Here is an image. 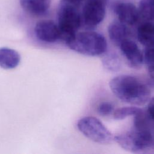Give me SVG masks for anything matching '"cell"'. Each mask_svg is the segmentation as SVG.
Returning <instances> with one entry per match:
<instances>
[{"label":"cell","mask_w":154,"mask_h":154,"mask_svg":"<svg viewBox=\"0 0 154 154\" xmlns=\"http://www.w3.org/2000/svg\"><path fill=\"white\" fill-rule=\"evenodd\" d=\"M20 61V56L15 50L8 48H0V67L8 70L16 68Z\"/></svg>","instance_id":"7c38bea8"},{"label":"cell","mask_w":154,"mask_h":154,"mask_svg":"<svg viewBox=\"0 0 154 154\" xmlns=\"http://www.w3.org/2000/svg\"><path fill=\"white\" fill-rule=\"evenodd\" d=\"M108 32L111 42L119 46L124 40L128 39L129 35V30L126 25L120 21L110 23L108 28Z\"/></svg>","instance_id":"8fae6325"},{"label":"cell","mask_w":154,"mask_h":154,"mask_svg":"<svg viewBox=\"0 0 154 154\" xmlns=\"http://www.w3.org/2000/svg\"><path fill=\"white\" fill-rule=\"evenodd\" d=\"M66 45L70 49L88 56L102 55L107 49V42L104 36L90 30L77 32Z\"/></svg>","instance_id":"7a4b0ae2"},{"label":"cell","mask_w":154,"mask_h":154,"mask_svg":"<svg viewBox=\"0 0 154 154\" xmlns=\"http://www.w3.org/2000/svg\"><path fill=\"white\" fill-rule=\"evenodd\" d=\"M122 54L129 66L132 68H140L143 63V53L135 42L126 39L119 46Z\"/></svg>","instance_id":"ba28073f"},{"label":"cell","mask_w":154,"mask_h":154,"mask_svg":"<svg viewBox=\"0 0 154 154\" xmlns=\"http://www.w3.org/2000/svg\"><path fill=\"white\" fill-rule=\"evenodd\" d=\"M125 150L132 153H146L154 148V138L148 129H137L114 137Z\"/></svg>","instance_id":"277c9868"},{"label":"cell","mask_w":154,"mask_h":154,"mask_svg":"<svg viewBox=\"0 0 154 154\" xmlns=\"http://www.w3.org/2000/svg\"><path fill=\"white\" fill-rule=\"evenodd\" d=\"M141 111V109L135 106H124L114 110L113 112V116L114 119L123 120L131 116H135Z\"/></svg>","instance_id":"9a60e30c"},{"label":"cell","mask_w":154,"mask_h":154,"mask_svg":"<svg viewBox=\"0 0 154 154\" xmlns=\"http://www.w3.org/2000/svg\"><path fill=\"white\" fill-rule=\"evenodd\" d=\"M22 8L34 16L45 14L49 10L52 0H19Z\"/></svg>","instance_id":"30bf717a"},{"label":"cell","mask_w":154,"mask_h":154,"mask_svg":"<svg viewBox=\"0 0 154 154\" xmlns=\"http://www.w3.org/2000/svg\"><path fill=\"white\" fill-rule=\"evenodd\" d=\"M138 11L140 16L147 20H154V0H141Z\"/></svg>","instance_id":"5bb4252c"},{"label":"cell","mask_w":154,"mask_h":154,"mask_svg":"<svg viewBox=\"0 0 154 154\" xmlns=\"http://www.w3.org/2000/svg\"><path fill=\"white\" fill-rule=\"evenodd\" d=\"M105 16V0H86L81 13V26L92 29L103 20Z\"/></svg>","instance_id":"8992f818"},{"label":"cell","mask_w":154,"mask_h":154,"mask_svg":"<svg viewBox=\"0 0 154 154\" xmlns=\"http://www.w3.org/2000/svg\"><path fill=\"white\" fill-rule=\"evenodd\" d=\"M102 63L108 70L115 72L120 67V61L118 56L114 53H108L103 57Z\"/></svg>","instance_id":"2e32d148"},{"label":"cell","mask_w":154,"mask_h":154,"mask_svg":"<svg viewBox=\"0 0 154 154\" xmlns=\"http://www.w3.org/2000/svg\"><path fill=\"white\" fill-rule=\"evenodd\" d=\"M34 34L38 40L45 43H54L60 40L58 25L51 20L38 21L34 26Z\"/></svg>","instance_id":"52a82bcc"},{"label":"cell","mask_w":154,"mask_h":154,"mask_svg":"<svg viewBox=\"0 0 154 154\" xmlns=\"http://www.w3.org/2000/svg\"><path fill=\"white\" fill-rule=\"evenodd\" d=\"M76 5L61 0L58 11L60 40L65 43L71 40L81 26V16Z\"/></svg>","instance_id":"3957f363"},{"label":"cell","mask_w":154,"mask_h":154,"mask_svg":"<svg viewBox=\"0 0 154 154\" xmlns=\"http://www.w3.org/2000/svg\"><path fill=\"white\" fill-rule=\"evenodd\" d=\"M143 63L148 66L154 64V47H146L143 52Z\"/></svg>","instance_id":"ac0fdd59"},{"label":"cell","mask_w":154,"mask_h":154,"mask_svg":"<svg viewBox=\"0 0 154 154\" xmlns=\"http://www.w3.org/2000/svg\"><path fill=\"white\" fill-rule=\"evenodd\" d=\"M97 111L100 116H108L114 111V105L110 102H103L98 105Z\"/></svg>","instance_id":"e0dca14e"},{"label":"cell","mask_w":154,"mask_h":154,"mask_svg":"<svg viewBox=\"0 0 154 154\" xmlns=\"http://www.w3.org/2000/svg\"><path fill=\"white\" fill-rule=\"evenodd\" d=\"M77 128L84 136L95 143L107 144L114 140L111 132L102 122L94 117L87 116L79 119Z\"/></svg>","instance_id":"5b68a950"},{"label":"cell","mask_w":154,"mask_h":154,"mask_svg":"<svg viewBox=\"0 0 154 154\" xmlns=\"http://www.w3.org/2000/svg\"><path fill=\"white\" fill-rule=\"evenodd\" d=\"M114 10L119 21L126 25H132L138 20V9L130 2H120L115 6Z\"/></svg>","instance_id":"9c48e42d"},{"label":"cell","mask_w":154,"mask_h":154,"mask_svg":"<svg viewBox=\"0 0 154 154\" xmlns=\"http://www.w3.org/2000/svg\"><path fill=\"white\" fill-rule=\"evenodd\" d=\"M64 1H66L67 2H69L72 4H73L75 5L79 6L80 5L81 2H82L84 0H64Z\"/></svg>","instance_id":"44dd1931"},{"label":"cell","mask_w":154,"mask_h":154,"mask_svg":"<svg viewBox=\"0 0 154 154\" xmlns=\"http://www.w3.org/2000/svg\"><path fill=\"white\" fill-rule=\"evenodd\" d=\"M148 72L150 78L154 80V64L148 66Z\"/></svg>","instance_id":"ffe728a7"},{"label":"cell","mask_w":154,"mask_h":154,"mask_svg":"<svg viewBox=\"0 0 154 154\" xmlns=\"http://www.w3.org/2000/svg\"><path fill=\"white\" fill-rule=\"evenodd\" d=\"M109 88L112 93L123 102L132 105H143L150 100L149 88L138 78L121 75L111 79Z\"/></svg>","instance_id":"6da1fadb"},{"label":"cell","mask_w":154,"mask_h":154,"mask_svg":"<svg viewBox=\"0 0 154 154\" xmlns=\"http://www.w3.org/2000/svg\"><path fill=\"white\" fill-rule=\"evenodd\" d=\"M146 114L147 117L154 122V97L149 100Z\"/></svg>","instance_id":"d6986e66"},{"label":"cell","mask_w":154,"mask_h":154,"mask_svg":"<svg viewBox=\"0 0 154 154\" xmlns=\"http://www.w3.org/2000/svg\"><path fill=\"white\" fill-rule=\"evenodd\" d=\"M138 42L145 47H154V24L151 22L141 23L137 29Z\"/></svg>","instance_id":"4fadbf2b"}]
</instances>
